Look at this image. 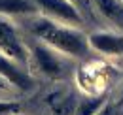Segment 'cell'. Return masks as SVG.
Segmentation results:
<instances>
[{
    "label": "cell",
    "instance_id": "obj_1",
    "mask_svg": "<svg viewBox=\"0 0 123 115\" xmlns=\"http://www.w3.org/2000/svg\"><path fill=\"white\" fill-rule=\"evenodd\" d=\"M31 30L36 38L42 40V43L70 57H83L89 49V38L83 36V32L72 27H62L51 17L36 19L31 25Z\"/></svg>",
    "mask_w": 123,
    "mask_h": 115
},
{
    "label": "cell",
    "instance_id": "obj_2",
    "mask_svg": "<svg viewBox=\"0 0 123 115\" xmlns=\"http://www.w3.org/2000/svg\"><path fill=\"white\" fill-rule=\"evenodd\" d=\"M0 53L15 60L17 64H27L29 51L25 43L21 42L13 23H10L6 17H0Z\"/></svg>",
    "mask_w": 123,
    "mask_h": 115
},
{
    "label": "cell",
    "instance_id": "obj_3",
    "mask_svg": "<svg viewBox=\"0 0 123 115\" xmlns=\"http://www.w3.org/2000/svg\"><path fill=\"white\" fill-rule=\"evenodd\" d=\"M32 57L38 70L51 79H59L66 74L64 60L61 58V55H57V49L49 47L46 43H36L32 49Z\"/></svg>",
    "mask_w": 123,
    "mask_h": 115
},
{
    "label": "cell",
    "instance_id": "obj_4",
    "mask_svg": "<svg viewBox=\"0 0 123 115\" xmlns=\"http://www.w3.org/2000/svg\"><path fill=\"white\" fill-rule=\"evenodd\" d=\"M40 10H44L49 17L59 19L66 25H81L83 17L70 0H32Z\"/></svg>",
    "mask_w": 123,
    "mask_h": 115
},
{
    "label": "cell",
    "instance_id": "obj_5",
    "mask_svg": "<svg viewBox=\"0 0 123 115\" xmlns=\"http://www.w3.org/2000/svg\"><path fill=\"white\" fill-rule=\"evenodd\" d=\"M0 77H4L10 85H13L15 89L27 92L34 87V81L25 70L19 68L15 60H12L10 57H6L4 53H0Z\"/></svg>",
    "mask_w": 123,
    "mask_h": 115
},
{
    "label": "cell",
    "instance_id": "obj_6",
    "mask_svg": "<svg viewBox=\"0 0 123 115\" xmlns=\"http://www.w3.org/2000/svg\"><path fill=\"white\" fill-rule=\"evenodd\" d=\"M89 45L104 55H123V36L114 32H95L89 36Z\"/></svg>",
    "mask_w": 123,
    "mask_h": 115
},
{
    "label": "cell",
    "instance_id": "obj_7",
    "mask_svg": "<svg viewBox=\"0 0 123 115\" xmlns=\"http://www.w3.org/2000/svg\"><path fill=\"white\" fill-rule=\"evenodd\" d=\"M91 4L108 21L123 29V4L119 0H91Z\"/></svg>",
    "mask_w": 123,
    "mask_h": 115
},
{
    "label": "cell",
    "instance_id": "obj_8",
    "mask_svg": "<svg viewBox=\"0 0 123 115\" xmlns=\"http://www.w3.org/2000/svg\"><path fill=\"white\" fill-rule=\"evenodd\" d=\"M36 8L31 0H0V15H27L34 13Z\"/></svg>",
    "mask_w": 123,
    "mask_h": 115
},
{
    "label": "cell",
    "instance_id": "obj_9",
    "mask_svg": "<svg viewBox=\"0 0 123 115\" xmlns=\"http://www.w3.org/2000/svg\"><path fill=\"white\" fill-rule=\"evenodd\" d=\"M106 106L104 96H95V98H85L74 108V115H97Z\"/></svg>",
    "mask_w": 123,
    "mask_h": 115
},
{
    "label": "cell",
    "instance_id": "obj_10",
    "mask_svg": "<svg viewBox=\"0 0 123 115\" xmlns=\"http://www.w3.org/2000/svg\"><path fill=\"white\" fill-rule=\"evenodd\" d=\"M21 106L17 102H2L0 100V115H15L19 113Z\"/></svg>",
    "mask_w": 123,
    "mask_h": 115
},
{
    "label": "cell",
    "instance_id": "obj_11",
    "mask_svg": "<svg viewBox=\"0 0 123 115\" xmlns=\"http://www.w3.org/2000/svg\"><path fill=\"white\" fill-rule=\"evenodd\" d=\"M97 115H116V108H114V106H104V108H102V109H100V111H98V113Z\"/></svg>",
    "mask_w": 123,
    "mask_h": 115
},
{
    "label": "cell",
    "instance_id": "obj_12",
    "mask_svg": "<svg viewBox=\"0 0 123 115\" xmlns=\"http://www.w3.org/2000/svg\"><path fill=\"white\" fill-rule=\"evenodd\" d=\"M74 6H76L78 10L80 8H89V4H91V0H70Z\"/></svg>",
    "mask_w": 123,
    "mask_h": 115
},
{
    "label": "cell",
    "instance_id": "obj_13",
    "mask_svg": "<svg viewBox=\"0 0 123 115\" xmlns=\"http://www.w3.org/2000/svg\"><path fill=\"white\" fill-rule=\"evenodd\" d=\"M8 87H10V83H8V81H6L4 77H0V91H6Z\"/></svg>",
    "mask_w": 123,
    "mask_h": 115
},
{
    "label": "cell",
    "instance_id": "obj_14",
    "mask_svg": "<svg viewBox=\"0 0 123 115\" xmlns=\"http://www.w3.org/2000/svg\"><path fill=\"white\" fill-rule=\"evenodd\" d=\"M119 106H123V92H121V98H119Z\"/></svg>",
    "mask_w": 123,
    "mask_h": 115
}]
</instances>
